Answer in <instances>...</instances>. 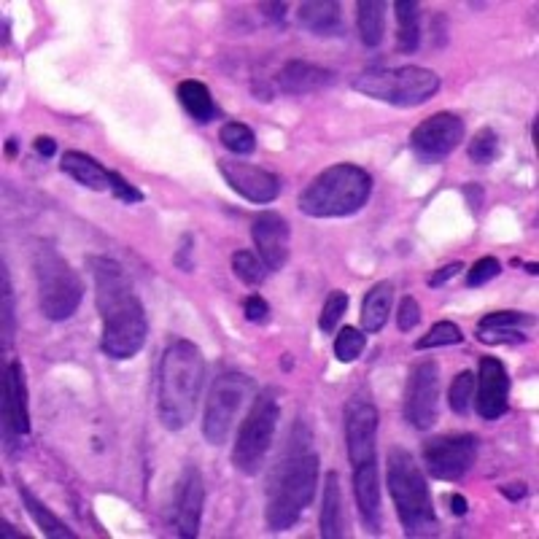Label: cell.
Returning a JSON list of instances; mask_svg holds the SVG:
<instances>
[{
    "mask_svg": "<svg viewBox=\"0 0 539 539\" xmlns=\"http://www.w3.org/2000/svg\"><path fill=\"white\" fill-rule=\"evenodd\" d=\"M87 267L95 278V297H98V313L103 321V337L100 348L108 359L124 362L141 354L149 337V321L143 310L141 297L135 294V286L124 267L111 257H89Z\"/></svg>",
    "mask_w": 539,
    "mask_h": 539,
    "instance_id": "obj_1",
    "label": "cell"
},
{
    "mask_svg": "<svg viewBox=\"0 0 539 539\" xmlns=\"http://www.w3.org/2000/svg\"><path fill=\"white\" fill-rule=\"evenodd\" d=\"M319 486V453L313 448V434L297 421L289 432L281 459L275 461L267 483L265 523L270 531H289L300 523Z\"/></svg>",
    "mask_w": 539,
    "mask_h": 539,
    "instance_id": "obj_2",
    "label": "cell"
},
{
    "mask_svg": "<svg viewBox=\"0 0 539 539\" xmlns=\"http://www.w3.org/2000/svg\"><path fill=\"white\" fill-rule=\"evenodd\" d=\"M205 383V359L189 340H173L160 359L157 375V416L170 432H181L195 421Z\"/></svg>",
    "mask_w": 539,
    "mask_h": 539,
    "instance_id": "obj_3",
    "label": "cell"
},
{
    "mask_svg": "<svg viewBox=\"0 0 539 539\" xmlns=\"http://www.w3.org/2000/svg\"><path fill=\"white\" fill-rule=\"evenodd\" d=\"M372 176L359 165L340 162L321 170L300 192V211L310 219H343L370 203Z\"/></svg>",
    "mask_w": 539,
    "mask_h": 539,
    "instance_id": "obj_4",
    "label": "cell"
},
{
    "mask_svg": "<svg viewBox=\"0 0 539 539\" xmlns=\"http://www.w3.org/2000/svg\"><path fill=\"white\" fill-rule=\"evenodd\" d=\"M386 483L397 507L405 537H434L437 534V515H434L432 494L426 478L413 453L407 448H391L386 461Z\"/></svg>",
    "mask_w": 539,
    "mask_h": 539,
    "instance_id": "obj_5",
    "label": "cell"
},
{
    "mask_svg": "<svg viewBox=\"0 0 539 539\" xmlns=\"http://www.w3.org/2000/svg\"><path fill=\"white\" fill-rule=\"evenodd\" d=\"M351 87L367 98L389 103L397 108L424 106L437 95L440 76L421 65H402V68H370L359 73Z\"/></svg>",
    "mask_w": 539,
    "mask_h": 539,
    "instance_id": "obj_6",
    "label": "cell"
},
{
    "mask_svg": "<svg viewBox=\"0 0 539 539\" xmlns=\"http://www.w3.org/2000/svg\"><path fill=\"white\" fill-rule=\"evenodd\" d=\"M38 283V305L49 321H68L84 300V283L71 262L52 243L36 248L33 257Z\"/></svg>",
    "mask_w": 539,
    "mask_h": 539,
    "instance_id": "obj_7",
    "label": "cell"
},
{
    "mask_svg": "<svg viewBox=\"0 0 539 539\" xmlns=\"http://www.w3.org/2000/svg\"><path fill=\"white\" fill-rule=\"evenodd\" d=\"M278 421H281L278 397H275V391L265 389L248 407V416L243 418L235 445H232V464L240 475L254 478L259 469L265 467L267 453L273 448Z\"/></svg>",
    "mask_w": 539,
    "mask_h": 539,
    "instance_id": "obj_8",
    "label": "cell"
},
{
    "mask_svg": "<svg viewBox=\"0 0 539 539\" xmlns=\"http://www.w3.org/2000/svg\"><path fill=\"white\" fill-rule=\"evenodd\" d=\"M251 394H254V378L243 375V372H224L213 380L203 410L205 440L211 445H224Z\"/></svg>",
    "mask_w": 539,
    "mask_h": 539,
    "instance_id": "obj_9",
    "label": "cell"
},
{
    "mask_svg": "<svg viewBox=\"0 0 539 539\" xmlns=\"http://www.w3.org/2000/svg\"><path fill=\"white\" fill-rule=\"evenodd\" d=\"M480 453V440L475 434H442L426 442L421 459L424 469L434 480H461L475 467Z\"/></svg>",
    "mask_w": 539,
    "mask_h": 539,
    "instance_id": "obj_10",
    "label": "cell"
},
{
    "mask_svg": "<svg viewBox=\"0 0 539 539\" xmlns=\"http://www.w3.org/2000/svg\"><path fill=\"white\" fill-rule=\"evenodd\" d=\"M405 421L418 432H429L440 418V367L426 359L418 362L407 375L405 402H402Z\"/></svg>",
    "mask_w": 539,
    "mask_h": 539,
    "instance_id": "obj_11",
    "label": "cell"
},
{
    "mask_svg": "<svg viewBox=\"0 0 539 539\" xmlns=\"http://www.w3.org/2000/svg\"><path fill=\"white\" fill-rule=\"evenodd\" d=\"M464 119L451 111H440L432 114L429 119L418 124L416 130L410 133V149L416 154L418 162L426 165H437V162L448 160L453 151L459 149L464 141Z\"/></svg>",
    "mask_w": 539,
    "mask_h": 539,
    "instance_id": "obj_12",
    "label": "cell"
},
{
    "mask_svg": "<svg viewBox=\"0 0 539 539\" xmlns=\"http://www.w3.org/2000/svg\"><path fill=\"white\" fill-rule=\"evenodd\" d=\"M3 440L9 456H17L19 448L30 437V410H27V380L22 364L11 362L3 367Z\"/></svg>",
    "mask_w": 539,
    "mask_h": 539,
    "instance_id": "obj_13",
    "label": "cell"
},
{
    "mask_svg": "<svg viewBox=\"0 0 539 539\" xmlns=\"http://www.w3.org/2000/svg\"><path fill=\"white\" fill-rule=\"evenodd\" d=\"M219 173L235 195L248 203L270 205L281 195V178L273 170L243 160H219Z\"/></svg>",
    "mask_w": 539,
    "mask_h": 539,
    "instance_id": "obj_14",
    "label": "cell"
},
{
    "mask_svg": "<svg viewBox=\"0 0 539 539\" xmlns=\"http://www.w3.org/2000/svg\"><path fill=\"white\" fill-rule=\"evenodd\" d=\"M380 416L378 407L362 397H354L345 405V445L351 467L375 461V442H378Z\"/></svg>",
    "mask_w": 539,
    "mask_h": 539,
    "instance_id": "obj_15",
    "label": "cell"
},
{
    "mask_svg": "<svg viewBox=\"0 0 539 539\" xmlns=\"http://www.w3.org/2000/svg\"><path fill=\"white\" fill-rule=\"evenodd\" d=\"M205 507V478L195 464H186L178 478L176 496H173V526L176 534L184 539H195L200 534Z\"/></svg>",
    "mask_w": 539,
    "mask_h": 539,
    "instance_id": "obj_16",
    "label": "cell"
},
{
    "mask_svg": "<svg viewBox=\"0 0 539 539\" xmlns=\"http://www.w3.org/2000/svg\"><path fill=\"white\" fill-rule=\"evenodd\" d=\"M251 238L257 246L259 259L265 262L270 273H278L289 262V251H292V227L283 219L281 213L262 211L251 219Z\"/></svg>",
    "mask_w": 539,
    "mask_h": 539,
    "instance_id": "obj_17",
    "label": "cell"
},
{
    "mask_svg": "<svg viewBox=\"0 0 539 539\" xmlns=\"http://www.w3.org/2000/svg\"><path fill=\"white\" fill-rule=\"evenodd\" d=\"M478 416L483 421H499L510 410V375L496 356H483L478 367Z\"/></svg>",
    "mask_w": 539,
    "mask_h": 539,
    "instance_id": "obj_18",
    "label": "cell"
},
{
    "mask_svg": "<svg viewBox=\"0 0 539 539\" xmlns=\"http://www.w3.org/2000/svg\"><path fill=\"white\" fill-rule=\"evenodd\" d=\"M354 496H356V510H359V518H362L364 529L370 531V534H380V529H383V518H380L378 461L356 464Z\"/></svg>",
    "mask_w": 539,
    "mask_h": 539,
    "instance_id": "obj_19",
    "label": "cell"
},
{
    "mask_svg": "<svg viewBox=\"0 0 539 539\" xmlns=\"http://www.w3.org/2000/svg\"><path fill=\"white\" fill-rule=\"evenodd\" d=\"M335 79L337 76L329 68L313 65L308 60H289L278 71V87H281L283 95H292V98L321 92V89L332 87Z\"/></svg>",
    "mask_w": 539,
    "mask_h": 539,
    "instance_id": "obj_20",
    "label": "cell"
},
{
    "mask_svg": "<svg viewBox=\"0 0 539 539\" xmlns=\"http://www.w3.org/2000/svg\"><path fill=\"white\" fill-rule=\"evenodd\" d=\"M297 19L313 36H343V6L335 0H305L297 9Z\"/></svg>",
    "mask_w": 539,
    "mask_h": 539,
    "instance_id": "obj_21",
    "label": "cell"
},
{
    "mask_svg": "<svg viewBox=\"0 0 539 539\" xmlns=\"http://www.w3.org/2000/svg\"><path fill=\"white\" fill-rule=\"evenodd\" d=\"M62 173L73 178L76 184L87 186L92 192H108L111 189V170L98 162L95 157H89L84 151H65L60 160Z\"/></svg>",
    "mask_w": 539,
    "mask_h": 539,
    "instance_id": "obj_22",
    "label": "cell"
},
{
    "mask_svg": "<svg viewBox=\"0 0 539 539\" xmlns=\"http://www.w3.org/2000/svg\"><path fill=\"white\" fill-rule=\"evenodd\" d=\"M319 529L324 539L345 537L343 488H340V478H337V472H327V478H324V499H321Z\"/></svg>",
    "mask_w": 539,
    "mask_h": 539,
    "instance_id": "obj_23",
    "label": "cell"
},
{
    "mask_svg": "<svg viewBox=\"0 0 539 539\" xmlns=\"http://www.w3.org/2000/svg\"><path fill=\"white\" fill-rule=\"evenodd\" d=\"M391 302H394V283L391 281L375 283L370 292L364 294V302H362L364 335H378V332H383L386 321H389Z\"/></svg>",
    "mask_w": 539,
    "mask_h": 539,
    "instance_id": "obj_24",
    "label": "cell"
},
{
    "mask_svg": "<svg viewBox=\"0 0 539 539\" xmlns=\"http://www.w3.org/2000/svg\"><path fill=\"white\" fill-rule=\"evenodd\" d=\"M356 30L367 49H378L386 36V6L380 0H359L356 3Z\"/></svg>",
    "mask_w": 539,
    "mask_h": 539,
    "instance_id": "obj_25",
    "label": "cell"
},
{
    "mask_svg": "<svg viewBox=\"0 0 539 539\" xmlns=\"http://www.w3.org/2000/svg\"><path fill=\"white\" fill-rule=\"evenodd\" d=\"M176 95L181 108H184L186 114L192 116L197 124L213 122V116H216V103H213L211 98V89L205 87L203 81L195 79L181 81L176 89Z\"/></svg>",
    "mask_w": 539,
    "mask_h": 539,
    "instance_id": "obj_26",
    "label": "cell"
},
{
    "mask_svg": "<svg viewBox=\"0 0 539 539\" xmlns=\"http://www.w3.org/2000/svg\"><path fill=\"white\" fill-rule=\"evenodd\" d=\"M397 49L402 54H416L421 46V6L416 0H397Z\"/></svg>",
    "mask_w": 539,
    "mask_h": 539,
    "instance_id": "obj_27",
    "label": "cell"
},
{
    "mask_svg": "<svg viewBox=\"0 0 539 539\" xmlns=\"http://www.w3.org/2000/svg\"><path fill=\"white\" fill-rule=\"evenodd\" d=\"M19 496H22V502H25V510L27 515L33 518V523H36L38 529L44 531V537H57V539H73L76 537V531H71L65 523L57 518V515L46 507L41 499H38L33 491L27 486H19Z\"/></svg>",
    "mask_w": 539,
    "mask_h": 539,
    "instance_id": "obj_28",
    "label": "cell"
},
{
    "mask_svg": "<svg viewBox=\"0 0 539 539\" xmlns=\"http://www.w3.org/2000/svg\"><path fill=\"white\" fill-rule=\"evenodd\" d=\"M219 141L224 143V149L238 154V157H246V154H254L257 151V135L254 130L243 122H227L221 124Z\"/></svg>",
    "mask_w": 539,
    "mask_h": 539,
    "instance_id": "obj_29",
    "label": "cell"
},
{
    "mask_svg": "<svg viewBox=\"0 0 539 539\" xmlns=\"http://www.w3.org/2000/svg\"><path fill=\"white\" fill-rule=\"evenodd\" d=\"M232 273L238 278L240 283H246V286H259V283H265L267 270L265 262L257 257V254H251L246 248H240L232 254Z\"/></svg>",
    "mask_w": 539,
    "mask_h": 539,
    "instance_id": "obj_30",
    "label": "cell"
},
{
    "mask_svg": "<svg viewBox=\"0 0 539 539\" xmlns=\"http://www.w3.org/2000/svg\"><path fill=\"white\" fill-rule=\"evenodd\" d=\"M499 151H502V143H499V135L491 127H480L467 146L469 160L475 162V165H491L499 157Z\"/></svg>",
    "mask_w": 539,
    "mask_h": 539,
    "instance_id": "obj_31",
    "label": "cell"
},
{
    "mask_svg": "<svg viewBox=\"0 0 539 539\" xmlns=\"http://www.w3.org/2000/svg\"><path fill=\"white\" fill-rule=\"evenodd\" d=\"M367 348V335L356 327H343L335 337V359L343 364L356 362Z\"/></svg>",
    "mask_w": 539,
    "mask_h": 539,
    "instance_id": "obj_32",
    "label": "cell"
},
{
    "mask_svg": "<svg viewBox=\"0 0 539 539\" xmlns=\"http://www.w3.org/2000/svg\"><path fill=\"white\" fill-rule=\"evenodd\" d=\"M472 399H475V375L464 370L453 378L451 389H448V405L456 416H467Z\"/></svg>",
    "mask_w": 539,
    "mask_h": 539,
    "instance_id": "obj_33",
    "label": "cell"
},
{
    "mask_svg": "<svg viewBox=\"0 0 539 539\" xmlns=\"http://www.w3.org/2000/svg\"><path fill=\"white\" fill-rule=\"evenodd\" d=\"M464 340L461 332L453 321H437L424 337L416 340V351H429V348H445V345H459Z\"/></svg>",
    "mask_w": 539,
    "mask_h": 539,
    "instance_id": "obj_34",
    "label": "cell"
},
{
    "mask_svg": "<svg viewBox=\"0 0 539 539\" xmlns=\"http://www.w3.org/2000/svg\"><path fill=\"white\" fill-rule=\"evenodd\" d=\"M348 313V294L343 289H335V292H329L327 302H324V308H321L319 316V327L324 335H332L337 329V324L343 321V316Z\"/></svg>",
    "mask_w": 539,
    "mask_h": 539,
    "instance_id": "obj_35",
    "label": "cell"
},
{
    "mask_svg": "<svg viewBox=\"0 0 539 539\" xmlns=\"http://www.w3.org/2000/svg\"><path fill=\"white\" fill-rule=\"evenodd\" d=\"M531 313H521V310H499V313H488L486 319H480L478 329H518L531 327L534 324Z\"/></svg>",
    "mask_w": 539,
    "mask_h": 539,
    "instance_id": "obj_36",
    "label": "cell"
},
{
    "mask_svg": "<svg viewBox=\"0 0 539 539\" xmlns=\"http://www.w3.org/2000/svg\"><path fill=\"white\" fill-rule=\"evenodd\" d=\"M502 273V262L496 257H483L478 259L475 265L467 270V286L469 289H478V286H486L496 278V275Z\"/></svg>",
    "mask_w": 539,
    "mask_h": 539,
    "instance_id": "obj_37",
    "label": "cell"
},
{
    "mask_svg": "<svg viewBox=\"0 0 539 539\" xmlns=\"http://www.w3.org/2000/svg\"><path fill=\"white\" fill-rule=\"evenodd\" d=\"M421 319H424V313H421V305H418L416 297H402V302H399V310H397V327L399 332H413V329L421 324Z\"/></svg>",
    "mask_w": 539,
    "mask_h": 539,
    "instance_id": "obj_38",
    "label": "cell"
},
{
    "mask_svg": "<svg viewBox=\"0 0 539 539\" xmlns=\"http://www.w3.org/2000/svg\"><path fill=\"white\" fill-rule=\"evenodd\" d=\"M108 192H111L119 203H127V205L143 203V197H146L141 189H135V186L130 184L124 176H119L116 170H111V189H108Z\"/></svg>",
    "mask_w": 539,
    "mask_h": 539,
    "instance_id": "obj_39",
    "label": "cell"
},
{
    "mask_svg": "<svg viewBox=\"0 0 539 539\" xmlns=\"http://www.w3.org/2000/svg\"><path fill=\"white\" fill-rule=\"evenodd\" d=\"M11 340H14V302H11L9 273L3 267V345L9 348Z\"/></svg>",
    "mask_w": 539,
    "mask_h": 539,
    "instance_id": "obj_40",
    "label": "cell"
},
{
    "mask_svg": "<svg viewBox=\"0 0 539 539\" xmlns=\"http://www.w3.org/2000/svg\"><path fill=\"white\" fill-rule=\"evenodd\" d=\"M243 316H246V321H251V324H265V321H270V305H267L265 297L251 294V297H246V302H243Z\"/></svg>",
    "mask_w": 539,
    "mask_h": 539,
    "instance_id": "obj_41",
    "label": "cell"
},
{
    "mask_svg": "<svg viewBox=\"0 0 539 539\" xmlns=\"http://www.w3.org/2000/svg\"><path fill=\"white\" fill-rule=\"evenodd\" d=\"M478 340L488 345L526 343V335H521L518 329H478Z\"/></svg>",
    "mask_w": 539,
    "mask_h": 539,
    "instance_id": "obj_42",
    "label": "cell"
},
{
    "mask_svg": "<svg viewBox=\"0 0 539 539\" xmlns=\"http://www.w3.org/2000/svg\"><path fill=\"white\" fill-rule=\"evenodd\" d=\"M173 262H176V267L181 273H192V270H195V259H192V235H184V238H181Z\"/></svg>",
    "mask_w": 539,
    "mask_h": 539,
    "instance_id": "obj_43",
    "label": "cell"
},
{
    "mask_svg": "<svg viewBox=\"0 0 539 539\" xmlns=\"http://www.w3.org/2000/svg\"><path fill=\"white\" fill-rule=\"evenodd\" d=\"M461 270H464V265H461V262H451V265L440 267V270H437V273L429 278V286H432V289H440V286H445V283L451 281V278H456Z\"/></svg>",
    "mask_w": 539,
    "mask_h": 539,
    "instance_id": "obj_44",
    "label": "cell"
},
{
    "mask_svg": "<svg viewBox=\"0 0 539 539\" xmlns=\"http://www.w3.org/2000/svg\"><path fill=\"white\" fill-rule=\"evenodd\" d=\"M33 149H36L44 160H52L54 154H57V141L49 138V135H38L36 141H33Z\"/></svg>",
    "mask_w": 539,
    "mask_h": 539,
    "instance_id": "obj_45",
    "label": "cell"
},
{
    "mask_svg": "<svg viewBox=\"0 0 539 539\" xmlns=\"http://www.w3.org/2000/svg\"><path fill=\"white\" fill-rule=\"evenodd\" d=\"M259 9L265 11V17L267 19H275V22H283V17H286V3H262Z\"/></svg>",
    "mask_w": 539,
    "mask_h": 539,
    "instance_id": "obj_46",
    "label": "cell"
},
{
    "mask_svg": "<svg viewBox=\"0 0 539 539\" xmlns=\"http://www.w3.org/2000/svg\"><path fill=\"white\" fill-rule=\"evenodd\" d=\"M526 494H529V486H523V483H510V486H502V496L513 499V502L523 499Z\"/></svg>",
    "mask_w": 539,
    "mask_h": 539,
    "instance_id": "obj_47",
    "label": "cell"
},
{
    "mask_svg": "<svg viewBox=\"0 0 539 539\" xmlns=\"http://www.w3.org/2000/svg\"><path fill=\"white\" fill-rule=\"evenodd\" d=\"M464 195L469 197V203H472V211H478L480 200H483V186H480V184H467V186H464Z\"/></svg>",
    "mask_w": 539,
    "mask_h": 539,
    "instance_id": "obj_48",
    "label": "cell"
},
{
    "mask_svg": "<svg viewBox=\"0 0 539 539\" xmlns=\"http://www.w3.org/2000/svg\"><path fill=\"white\" fill-rule=\"evenodd\" d=\"M448 502H451V513L453 515H467V510H469V504H467V499H464V496L461 494H451V499H448Z\"/></svg>",
    "mask_w": 539,
    "mask_h": 539,
    "instance_id": "obj_49",
    "label": "cell"
},
{
    "mask_svg": "<svg viewBox=\"0 0 539 539\" xmlns=\"http://www.w3.org/2000/svg\"><path fill=\"white\" fill-rule=\"evenodd\" d=\"M0 526H3V537H17V539L25 537V534H22V531L14 529V526H11L9 521H3V523H0Z\"/></svg>",
    "mask_w": 539,
    "mask_h": 539,
    "instance_id": "obj_50",
    "label": "cell"
},
{
    "mask_svg": "<svg viewBox=\"0 0 539 539\" xmlns=\"http://www.w3.org/2000/svg\"><path fill=\"white\" fill-rule=\"evenodd\" d=\"M17 151H19L17 138H9V141H6V154H9V157H17Z\"/></svg>",
    "mask_w": 539,
    "mask_h": 539,
    "instance_id": "obj_51",
    "label": "cell"
},
{
    "mask_svg": "<svg viewBox=\"0 0 539 539\" xmlns=\"http://www.w3.org/2000/svg\"><path fill=\"white\" fill-rule=\"evenodd\" d=\"M526 273L537 275V265H534V262H531V265H526Z\"/></svg>",
    "mask_w": 539,
    "mask_h": 539,
    "instance_id": "obj_52",
    "label": "cell"
}]
</instances>
